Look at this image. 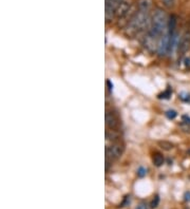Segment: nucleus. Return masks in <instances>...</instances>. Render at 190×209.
<instances>
[{
  "instance_id": "nucleus-6",
  "label": "nucleus",
  "mask_w": 190,
  "mask_h": 209,
  "mask_svg": "<svg viewBox=\"0 0 190 209\" xmlns=\"http://www.w3.org/2000/svg\"><path fill=\"white\" fill-rule=\"evenodd\" d=\"M169 49H170V34L166 33L163 37H161L158 46V51L159 55H165L168 53Z\"/></svg>"
},
{
  "instance_id": "nucleus-18",
  "label": "nucleus",
  "mask_w": 190,
  "mask_h": 209,
  "mask_svg": "<svg viewBox=\"0 0 190 209\" xmlns=\"http://www.w3.org/2000/svg\"><path fill=\"white\" fill-rule=\"evenodd\" d=\"M182 121H184V124H186V125H190V116H188V115H183Z\"/></svg>"
},
{
  "instance_id": "nucleus-10",
  "label": "nucleus",
  "mask_w": 190,
  "mask_h": 209,
  "mask_svg": "<svg viewBox=\"0 0 190 209\" xmlns=\"http://www.w3.org/2000/svg\"><path fill=\"white\" fill-rule=\"evenodd\" d=\"M175 28H177V17L174 15H171L168 19V33L173 34L175 33Z\"/></svg>"
},
{
  "instance_id": "nucleus-3",
  "label": "nucleus",
  "mask_w": 190,
  "mask_h": 209,
  "mask_svg": "<svg viewBox=\"0 0 190 209\" xmlns=\"http://www.w3.org/2000/svg\"><path fill=\"white\" fill-rule=\"evenodd\" d=\"M124 151H125V146L119 142H116L112 144L111 146L107 147V149H106V163H107V166L106 167H108L110 162L112 163L113 161L119 159L123 155Z\"/></svg>"
},
{
  "instance_id": "nucleus-20",
  "label": "nucleus",
  "mask_w": 190,
  "mask_h": 209,
  "mask_svg": "<svg viewBox=\"0 0 190 209\" xmlns=\"http://www.w3.org/2000/svg\"><path fill=\"white\" fill-rule=\"evenodd\" d=\"M181 98H182L184 102L190 103V94H187V95H185V96H181Z\"/></svg>"
},
{
  "instance_id": "nucleus-19",
  "label": "nucleus",
  "mask_w": 190,
  "mask_h": 209,
  "mask_svg": "<svg viewBox=\"0 0 190 209\" xmlns=\"http://www.w3.org/2000/svg\"><path fill=\"white\" fill-rule=\"evenodd\" d=\"M137 174L140 175V177H144L145 174H146V169L144 168H140L137 171Z\"/></svg>"
},
{
  "instance_id": "nucleus-1",
  "label": "nucleus",
  "mask_w": 190,
  "mask_h": 209,
  "mask_svg": "<svg viewBox=\"0 0 190 209\" xmlns=\"http://www.w3.org/2000/svg\"><path fill=\"white\" fill-rule=\"evenodd\" d=\"M168 30V19L166 13L161 9H155L151 16L149 29V38L154 40L159 37H163Z\"/></svg>"
},
{
  "instance_id": "nucleus-23",
  "label": "nucleus",
  "mask_w": 190,
  "mask_h": 209,
  "mask_svg": "<svg viewBox=\"0 0 190 209\" xmlns=\"http://www.w3.org/2000/svg\"><path fill=\"white\" fill-rule=\"evenodd\" d=\"M136 209H147V207L145 205H140Z\"/></svg>"
},
{
  "instance_id": "nucleus-16",
  "label": "nucleus",
  "mask_w": 190,
  "mask_h": 209,
  "mask_svg": "<svg viewBox=\"0 0 190 209\" xmlns=\"http://www.w3.org/2000/svg\"><path fill=\"white\" fill-rule=\"evenodd\" d=\"M166 116H167L169 119H173V118H175V116H177V112H175L174 110H168V111L166 112Z\"/></svg>"
},
{
  "instance_id": "nucleus-15",
  "label": "nucleus",
  "mask_w": 190,
  "mask_h": 209,
  "mask_svg": "<svg viewBox=\"0 0 190 209\" xmlns=\"http://www.w3.org/2000/svg\"><path fill=\"white\" fill-rule=\"evenodd\" d=\"M171 93H172V91H171V89L170 88H168L167 90L166 91H164L162 94H159L158 95V97L159 98H169L171 96Z\"/></svg>"
},
{
  "instance_id": "nucleus-12",
  "label": "nucleus",
  "mask_w": 190,
  "mask_h": 209,
  "mask_svg": "<svg viewBox=\"0 0 190 209\" xmlns=\"http://www.w3.org/2000/svg\"><path fill=\"white\" fill-rule=\"evenodd\" d=\"M164 163V156L162 155L161 153H155V155L153 156V164L155 166H158V167H159V166H162Z\"/></svg>"
},
{
  "instance_id": "nucleus-22",
  "label": "nucleus",
  "mask_w": 190,
  "mask_h": 209,
  "mask_svg": "<svg viewBox=\"0 0 190 209\" xmlns=\"http://www.w3.org/2000/svg\"><path fill=\"white\" fill-rule=\"evenodd\" d=\"M107 86L109 90H112V88H113V84H112V83L110 80H107Z\"/></svg>"
},
{
  "instance_id": "nucleus-24",
  "label": "nucleus",
  "mask_w": 190,
  "mask_h": 209,
  "mask_svg": "<svg viewBox=\"0 0 190 209\" xmlns=\"http://www.w3.org/2000/svg\"><path fill=\"white\" fill-rule=\"evenodd\" d=\"M188 152H189V154H190V150H189V151H188Z\"/></svg>"
},
{
  "instance_id": "nucleus-2",
  "label": "nucleus",
  "mask_w": 190,
  "mask_h": 209,
  "mask_svg": "<svg viewBox=\"0 0 190 209\" xmlns=\"http://www.w3.org/2000/svg\"><path fill=\"white\" fill-rule=\"evenodd\" d=\"M148 23H149V13L138 10L137 12H135L133 17L129 21L127 33L130 35L136 34L140 31L144 30L148 25Z\"/></svg>"
},
{
  "instance_id": "nucleus-5",
  "label": "nucleus",
  "mask_w": 190,
  "mask_h": 209,
  "mask_svg": "<svg viewBox=\"0 0 190 209\" xmlns=\"http://www.w3.org/2000/svg\"><path fill=\"white\" fill-rule=\"evenodd\" d=\"M129 12H131L130 0H123L121 3L118 6V8H117L116 12H115V17L118 18L119 20H121L129 15Z\"/></svg>"
},
{
  "instance_id": "nucleus-11",
  "label": "nucleus",
  "mask_w": 190,
  "mask_h": 209,
  "mask_svg": "<svg viewBox=\"0 0 190 209\" xmlns=\"http://www.w3.org/2000/svg\"><path fill=\"white\" fill-rule=\"evenodd\" d=\"M106 138L107 140H111V142H115L119 138V134L116 130H107L106 131Z\"/></svg>"
},
{
  "instance_id": "nucleus-9",
  "label": "nucleus",
  "mask_w": 190,
  "mask_h": 209,
  "mask_svg": "<svg viewBox=\"0 0 190 209\" xmlns=\"http://www.w3.org/2000/svg\"><path fill=\"white\" fill-rule=\"evenodd\" d=\"M137 8L140 11L149 13L152 8V0H138L137 1Z\"/></svg>"
},
{
  "instance_id": "nucleus-17",
  "label": "nucleus",
  "mask_w": 190,
  "mask_h": 209,
  "mask_svg": "<svg viewBox=\"0 0 190 209\" xmlns=\"http://www.w3.org/2000/svg\"><path fill=\"white\" fill-rule=\"evenodd\" d=\"M158 203H159V198L158 196H155L151 202V208H156L158 206Z\"/></svg>"
},
{
  "instance_id": "nucleus-13",
  "label": "nucleus",
  "mask_w": 190,
  "mask_h": 209,
  "mask_svg": "<svg viewBox=\"0 0 190 209\" xmlns=\"http://www.w3.org/2000/svg\"><path fill=\"white\" fill-rule=\"evenodd\" d=\"M158 145L162 149L166 150V151H169L173 148V144H171L170 142H167V140H161V142H158Z\"/></svg>"
},
{
  "instance_id": "nucleus-8",
  "label": "nucleus",
  "mask_w": 190,
  "mask_h": 209,
  "mask_svg": "<svg viewBox=\"0 0 190 209\" xmlns=\"http://www.w3.org/2000/svg\"><path fill=\"white\" fill-rule=\"evenodd\" d=\"M189 49H190V37H189V35L186 34L180 41V44H179L180 55L186 54L189 51Z\"/></svg>"
},
{
  "instance_id": "nucleus-21",
  "label": "nucleus",
  "mask_w": 190,
  "mask_h": 209,
  "mask_svg": "<svg viewBox=\"0 0 190 209\" xmlns=\"http://www.w3.org/2000/svg\"><path fill=\"white\" fill-rule=\"evenodd\" d=\"M185 67L188 68V69H190V57H188V58H186V59H185Z\"/></svg>"
},
{
  "instance_id": "nucleus-7",
  "label": "nucleus",
  "mask_w": 190,
  "mask_h": 209,
  "mask_svg": "<svg viewBox=\"0 0 190 209\" xmlns=\"http://www.w3.org/2000/svg\"><path fill=\"white\" fill-rule=\"evenodd\" d=\"M106 125L110 130H117L119 128V121L113 112L107 111V113H106Z\"/></svg>"
},
{
  "instance_id": "nucleus-4",
  "label": "nucleus",
  "mask_w": 190,
  "mask_h": 209,
  "mask_svg": "<svg viewBox=\"0 0 190 209\" xmlns=\"http://www.w3.org/2000/svg\"><path fill=\"white\" fill-rule=\"evenodd\" d=\"M123 0H106V19L109 21L115 17V12Z\"/></svg>"
},
{
  "instance_id": "nucleus-14",
  "label": "nucleus",
  "mask_w": 190,
  "mask_h": 209,
  "mask_svg": "<svg viewBox=\"0 0 190 209\" xmlns=\"http://www.w3.org/2000/svg\"><path fill=\"white\" fill-rule=\"evenodd\" d=\"M162 2H163V4L166 6V8L168 9H171L174 6L175 4V0H162Z\"/></svg>"
}]
</instances>
